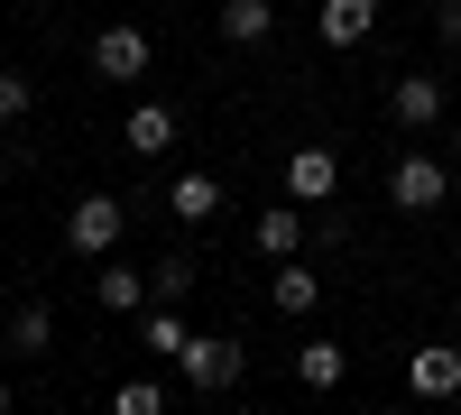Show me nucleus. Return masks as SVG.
I'll use <instances>...</instances> for the list:
<instances>
[{"mask_svg":"<svg viewBox=\"0 0 461 415\" xmlns=\"http://www.w3.org/2000/svg\"><path fill=\"white\" fill-rule=\"evenodd\" d=\"M434 28H443V47H461V0H443V10H434Z\"/></svg>","mask_w":461,"mask_h":415,"instance_id":"nucleus-21","label":"nucleus"},{"mask_svg":"<svg viewBox=\"0 0 461 415\" xmlns=\"http://www.w3.org/2000/svg\"><path fill=\"white\" fill-rule=\"evenodd\" d=\"M332 194H341V158H332V148H314V139H304L295 158H286V203H304V212H323Z\"/></svg>","mask_w":461,"mask_h":415,"instance_id":"nucleus-5","label":"nucleus"},{"mask_svg":"<svg viewBox=\"0 0 461 415\" xmlns=\"http://www.w3.org/2000/svg\"><path fill=\"white\" fill-rule=\"evenodd\" d=\"M121 231H130V203H121V194H84V203L65 212V249H74V258H111Z\"/></svg>","mask_w":461,"mask_h":415,"instance_id":"nucleus-1","label":"nucleus"},{"mask_svg":"<svg viewBox=\"0 0 461 415\" xmlns=\"http://www.w3.org/2000/svg\"><path fill=\"white\" fill-rule=\"evenodd\" d=\"M176 360H185V388H194V397L240 388V342H230V332H194V342H185Z\"/></svg>","mask_w":461,"mask_h":415,"instance_id":"nucleus-2","label":"nucleus"},{"mask_svg":"<svg viewBox=\"0 0 461 415\" xmlns=\"http://www.w3.org/2000/svg\"><path fill=\"white\" fill-rule=\"evenodd\" d=\"M93 305H102V314H148V277H139V268H121V258H102Z\"/></svg>","mask_w":461,"mask_h":415,"instance_id":"nucleus-14","label":"nucleus"},{"mask_svg":"<svg viewBox=\"0 0 461 415\" xmlns=\"http://www.w3.org/2000/svg\"><path fill=\"white\" fill-rule=\"evenodd\" d=\"M388 121H397L406 139H425V130L443 121V84H434V74H397V93H388Z\"/></svg>","mask_w":461,"mask_h":415,"instance_id":"nucleus-8","label":"nucleus"},{"mask_svg":"<svg viewBox=\"0 0 461 415\" xmlns=\"http://www.w3.org/2000/svg\"><path fill=\"white\" fill-rule=\"evenodd\" d=\"M185 286H194V268H185V249H176V258L148 268V305H185Z\"/></svg>","mask_w":461,"mask_h":415,"instance_id":"nucleus-18","label":"nucleus"},{"mask_svg":"<svg viewBox=\"0 0 461 415\" xmlns=\"http://www.w3.org/2000/svg\"><path fill=\"white\" fill-rule=\"evenodd\" d=\"M185 342H194V332H185L176 305H148V314H139V351H148V360H176Z\"/></svg>","mask_w":461,"mask_h":415,"instance_id":"nucleus-16","label":"nucleus"},{"mask_svg":"<svg viewBox=\"0 0 461 415\" xmlns=\"http://www.w3.org/2000/svg\"><path fill=\"white\" fill-rule=\"evenodd\" d=\"M0 323H10V295H0Z\"/></svg>","mask_w":461,"mask_h":415,"instance_id":"nucleus-25","label":"nucleus"},{"mask_svg":"<svg viewBox=\"0 0 461 415\" xmlns=\"http://www.w3.org/2000/svg\"><path fill=\"white\" fill-rule=\"evenodd\" d=\"M341 415H378V406H341Z\"/></svg>","mask_w":461,"mask_h":415,"instance_id":"nucleus-24","label":"nucleus"},{"mask_svg":"<svg viewBox=\"0 0 461 415\" xmlns=\"http://www.w3.org/2000/svg\"><path fill=\"white\" fill-rule=\"evenodd\" d=\"M121 148H130V158H167V148H176V111L167 102H139L121 121Z\"/></svg>","mask_w":461,"mask_h":415,"instance_id":"nucleus-13","label":"nucleus"},{"mask_svg":"<svg viewBox=\"0 0 461 415\" xmlns=\"http://www.w3.org/2000/svg\"><path fill=\"white\" fill-rule=\"evenodd\" d=\"M406 388H415V406H452L461 397V351L452 342H415L406 351Z\"/></svg>","mask_w":461,"mask_h":415,"instance_id":"nucleus-4","label":"nucleus"},{"mask_svg":"<svg viewBox=\"0 0 461 415\" xmlns=\"http://www.w3.org/2000/svg\"><path fill=\"white\" fill-rule=\"evenodd\" d=\"M111 415H167V388L158 379H121L111 388Z\"/></svg>","mask_w":461,"mask_h":415,"instance_id":"nucleus-19","label":"nucleus"},{"mask_svg":"<svg viewBox=\"0 0 461 415\" xmlns=\"http://www.w3.org/2000/svg\"><path fill=\"white\" fill-rule=\"evenodd\" d=\"M443 194H452V167L443 158H415V148H406V158L388 167V203L397 212H443Z\"/></svg>","mask_w":461,"mask_h":415,"instance_id":"nucleus-3","label":"nucleus"},{"mask_svg":"<svg viewBox=\"0 0 461 415\" xmlns=\"http://www.w3.org/2000/svg\"><path fill=\"white\" fill-rule=\"evenodd\" d=\"M0 415H19V397H10V388H0Z\"/></svg>","mask_w":461,"mask_h":415,"instance_id":"nucleus-22","label":"nucleus"},{"mask_svg":"<svg viewBox=\"0 0 461 415\" xmlns=\"http://www.w3.org/2000/svg\"><path fill=\"white\" fill-rule=\"evenodd\" d=\"M341 379H351V351H341L332 332H314V342H295V388H314V397H332Z\"/></svg>","mask_w":461,"mask_h":415,"instance_id":"nucleus-9","label":"nucleus"},{"mask_svg":"<svg viewBox=\"0 0 461 415\" xmlns=\"http://www.w3.org/2000/svg\"><path fill=\"white\" fill-rule=\"evenodd\" d=\"M93 74H102V84H139V74H148V28L111 19V28L93 37Z\"/></svg>","mask_w":461,"mask_h":415,"instance_id":"nucleus-7","label":"nucleus"},{"mask_svg":"<svg viewBox=\"0 0 461 415\" xmlns=\"http://www.w3.org/2000/svg\"><path fill=\"white\" fill-rule=\"evenodd\" d=\"M267 305H277V314H314V305H323V268L277 258V277H267Z\"/></svg>","mask_w":461,"mask_h":415,"instance_id":"nucleus-12","label":"nucleus"},{"mask_svg":"<svg viewBox=\"0 0 461 415\" xmlns=\"http://www.w3.org/2000/svg\"><path fill=\"white\" fill-rule=\"evenodd\" d=\"M452 167H461V130H452Z\"/></svg>","mask_w":461,"mask_h":415,"instance_id":"nucleus-23","label":"nucleus"},{"mask_svg":"<svg viewBox=\"0 0 461 415\" xmlns=\"http://www.w3.org/2000/svg\"><path fill=\"white\" fill-rule=\"evenodd\" d=\"M10 121H28V74L0 65V130H10Z\"/></svg>","mask_w":461,"mask_h":415,"instance_id":"nucleus-20","label":"nucleus"},{"mask_svg":"<svg viewBox=\"0 0 461 415\" xmlns=\"http://www.w3.org/2000/svg\"><path fill=\"white\" fill-rule=\"evenodd\" d=\"M295 249H304V203L258 212V258H295Z\"/></svg>","mask_w":461,"mask_h":415,"instance_id":"nucleus-17","label":"nucleus"},{"mask_svg":"<svg viewBox=\"0 0 461 415\" xmlns=\"http://www.w3.org/2000/svg\"><path fill=\"white\" fill-rule=\"evenodd\" d=\"M314 37H323L332 56L369 47V37H378V0H314Z\"/></svg>","mask_w":461,"mask_h":415,"instance_id":"nucleus-6","label":"nucleus"},{"mask_svg":"<svg viewBox=\"0 0 461 415\" xmlns=\"http://www.w3.org/2000/svg\"><path fill=\"white\" fill-rule=\"evenodd\" d=\"M47 342H56V305H47V295H28V305H10V323H0V351L37 360Z\"/></svg>","mask_w":461,"mask_h":415,"instance_id":"nucleus-10","label":"nucleus"},{"mask_svg":"<svg viewBox=\"0 0 461 415\" xmlns=\"http://www.w3.org/2000/svg\"><path fill=\"white\" fill-rule=\"evenodd\" d=\"M267 28H277V0H221V37L230 47H267Z\"/></svg>","mask_w":461,"mask_h":415,"instance_id":"nucleus-15","label":"nucleus"},{"mask_svg":"<svg viewBox=\"0 0 461 415\" xmlns=\"http://www.w3.org/2000/svg\"><path fill=\"white\" fill-rule=\"evenodd\" d=\"M167 212H176V221H212V212H221V176H212V167L167 176Z\"/></svg>","mask_w":461,"mask_h":415,"instance_id":"nucleus-11","label":"nucleus"},{"mask_svg":"<svg viewBox=\"0 0 461 415\" xmlns=\"http://www.w3.org/2000/svg\"><path fill=\"white\" fill-rule=\"evenodd\" d=\"M415 415H443V406H415Z\"/></svg>","mask_w":461,"mask_h":415,"instance_id":"nucleus-26","label":"nucleus"}]
</instances>
